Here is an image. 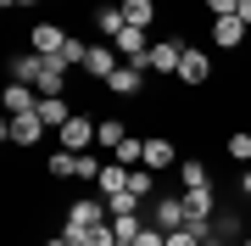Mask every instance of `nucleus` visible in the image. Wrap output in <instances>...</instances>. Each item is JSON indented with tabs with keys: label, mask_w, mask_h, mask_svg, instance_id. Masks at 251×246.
I'll return each mask as SVG.
<instances>
[{
	"label": "nucleus",
	"mask_w": 251,
	"mask_h": 246,
	"mask_svg": "<svg viewBox=\"0 0 251 246\" xmlns=\"http://www.w3.org/2000/svg\"><path fill=\"white\" fill-rule=\"evenodd\" d=\"M145 219H151L156 229H190V201H184V191H156L151 196V207H145Z\"/></svg>",
	"instance_id": "nucleus-1"
},
{
	"label": "nucleus",
	"mask_w": 251,
	"mask_h": 246,
	"mask_svg": "<svg viewBox=\"0 0 251 246\" xmlns=\"http://www.w3.org/2000/svg\"><path fill=\"white\" fill-rule=\"evenodd\" d=\"M184 45H190L184 34H162V39H151L145 73H151V79H173V73H179V56H184Z\"/></svg>",
	"instance_id": "nucleus-2"
},
{
	"label": "nucleus",
	"mask_w": 251,
	"mask_h": 246,
	"mask_svg": "<svg viewBox=\"0 0 251 246\" xmlns=\"http://www.w3.org/2000/svg\"><path fill=\"white\" fill-rule=\"evenodd\" d=\"M45 135H50V129L39 123V112H17V118H6V123H0V140H6V146H17V151L39 146Z\"/></svg>",
	"instance_id": "nucleus-3"
},
{
	"label": "nucleus",
	"mask_w": 251,
	"mask_h": 246,
	"mask_svg": "<svg viewBox=\"0 0 251 246\" xmlns=\"http://www.w3.org/2000/svg\"><path fill=\"white\" fill-rule=\"evenodd\" d=\"M106 219H112L106 196H78L62 207V229H90V224H106Z\"/></svg>",
	"instance_id": "nucleus-4"
},
{
	"label": "nucleus",
	"mask_w": 251,
	"mask_h": 246,
	"mask_svg": "<svg viewBox=\"0 0 251 246\" xmlns=\"http://www.w3.org/2000/svg\"><path fill=\"white\" fill-rule=\"evenodd\" d=\"M117 67H123L117 45H112V39H95V45H90V62H84V79H90V84H106Z\"/></svg>",
	"instance_id": "nucleus-5"
},
{
	"label": "nucleus",
	"mask_w": 251,
	"mask_h": 246,
	"mask_svg": "<svg viewBox=\"0 0 251 246\" xmlns=\"http://www.w3.org/2000/svg\"><path fill=\"white\" fill-rule=\"evenodd\" d=\"M184 84V90H201L206 79H212V56H206L201 45H184V56H179V73H173Z\"/></svg>",
	"instance_id": "nucleus-6"
},
{
	"label": "nucleus",
	"mask_w": 251,
	"mask_h": 246,
	"mask_svg": "<svg viewBox=\"0 0 251 246\" xmlns=\"http://www.w3.org/2000/svg\"><path fill=\"white\" fill-rule=\"evenodd\" d=\"M67 79H73V67L62 62V56H39V73H34L39 95H67Z\"/></svg>",
	"instance_id": "nucleus-7"
},
{
	"label": "nucleus",
	"mask_w": 251,
	"mask_h": 246,
	"mask_svg": "<svg viewBox=\"0 0 251 246\" xmlns=\"http://www.w3.org/2000/svg\"><path fill=\"white\" fill-rule=\"evenodd\" d=\"M56 146H62V151H90L95 146V118H90V112H73V123L56 135Z\"/></svg>",
	"instance_id": "nucleus-8"
},
{
	"label": "nucleus",
	"mask_w": 251,
	"mask_h": 246,
	"mask_svg": "<svg viewBox=\"0 0 251 246\" xmlns=\"http://www.w3.org/2000/svg\"><path fill=\"white\" fill-rule=\"evenodd\" d=\"M100 90H106V95H117V101H134V95L145 90V67H134V62H123V67H117V73H112L106 84H100Z\"/></svg>",
	"instance_id": "nucleus-9"
},
{
	"label": "nucleus",
	"mask_w": 251,
	"mask_h": 246,
	"mask_svg": "<svg viewBox=\"0 0 251 246\" xmlns=\"http://www.w3.org/2000/svg\"><path fill=\"white\" fill-rule=\"evenodd\" d=\"M62 45H67V28H62V23H34V28H28V51L62 56Z\"/></svg>",
	"instance_id": "nucleus-10"
},
{
	"label": "nucleus",
	"mask_w": 251,
	"mask_h": 246,
	"mask_svg": "<svg viewBox=\"0 0 251 246\" xmlns=\"http://www.w3.org/2000/svg\"><path fill=\"white\" fill-rule=\"evenodd\" d=\"M34 112H39V123H45L50 135H62V129L73 123V101H67V95H39Z\"/></svg>",
	"instance_id": "nucleus-11"
},
{
	"label": "nucleus",
	"mask_w": 251,
	"mask_h": 246,
	"mask_svg": "<svg viewBox=\"0 0 251 246\" xmlns=\"http://www.w3.org/2000/svg\"><path fill=\"white\" fill-rule=\"evenodd\" d=\"M145 34H151V28H123V34L112 39L117 56H123V62H134V67H145V56H151V39H145Z\"/></svg>",
	"instance_id": "nucleus-12"
},
{
	"label": "nucleus",
	"mask_w": 251,
	"mask_h": 246,
	"mask_svg": "<svg viewBox=\"0 0 251 246\" xmlns=\"http://www.w3.org/2000/svg\"><path fill=\"white\" fill-rule=\"evenodd\" d=\"M206 34H212V45H218V51H240L251 28H246L240 17H212V28H206Z\"/></svg>",
	"instance_id": "nucleus-13"
},
{
	"label": "nucleus",
	"mask_w": 251,
	"mask_h": 246,
	"mask_svg": "<svg viewBox=\"0 0 251 246\" xmlns=\"http://www.w3.org/2000/svg\"><path fill=\"white\" fill-rule=\"evenodd\" d=\"M0 107H6V118H17V112H34V107H39V90H34V84H23V79H11V84H6V95H0Z\"/></svg>",
	"instance_id": "nucleus-14"
},
{
	"label": "nucleus",
	"mask_w": 251,
	"mask_h": 246,
	"mask_svg": "<svg viewBox=\"0 0 251 246\" xmlns=\"http://www.w3.org/2000/svg\"><path fill=\"white\" fill-rule=\"evenodd\" d=\"M90 23H95V34H100V39H117V34H123V28H128V17H123V6H106V0H95Z\"/></svg>",
	"instance_id": "nucleus-15"
},
{
	"label": "nucleus",
	"mask_w": 251,
	"mask_h": 246,
	"mask_svg": "<svg viewBox=\"0 0 251 246\" xmlns=\"http://www.w3.org/2000/svg\"><path fill=\"white\" fill-rule=\"evenodd\" d=\"M145 168H179V146L168 135H145Z\"/></svg>",
	"instance_id": "nucleus-16"
},
{
	"label": "nucleus",
	"mask_w": 251,
	"mask_h": 246,
	"mask_svg": "<svg viewBox=\"0 0 251 246\" xmlns=\"http://www.w3.org/2000/svg\"><path fill=\"white\" fill-rule=\"evenodd\" d=\"M123 140H128V118H117V112L112 118H95V146L100 151H117Z\"/></svg>",
	"instance_id": "nucleus-17"
},
{
	"label": "nucleus",
	"mask_w": 251,
	"mask_h": 246,
	"mask_svg": "<svg viewBox=\"0 0 251 246\" xmlns=\"http://www.w3.org/2000/svg\"><path fill=\"white\" fill-rule=\"evenodd\" d=\"M62 235H67L73 246H117V229H112V219H106V224H90V229H62Z\"/></svg>",
	"instance_id": "nucleus-18"
},
{
	"label": "nucleus",
	"mask_w": 251,
	"mask_h": 246,
	"mask_svg": "<svg viewBox=\"0 0 251 246\" xmlns=\"http://www.w3.org/2000/svg\"><path fill=\"white\" fill-rule=\"evenodd\" d=\"M45 173H50L56 185H67V179H78V151H62V146H56V151L45 157Z\"/></svg>",
	"instance_id": "nucleus-19"
},
{
	"label": "nucleus",
	"mask_w": 251,
	"mask_h": 246,
	"mask_svg": "<svg viewBox=\"0 0 251 246\" xmlns=\"http://www.w3.org/2000/svg\"><path fill=\"white\" fill-rule=\"evenodd\" d=\"M179 191H196V185H212V168L201 163V157H179Z\"/></svg>",
	"instance_id": "nucleus-20"
},
{
	"label": "nucleus",
	"mask_w": 251,
	"mask_h": 246,
	"mask_svg": "<svg viewBox=\"0 0 251 246\" xmlns=\"http://www.w3.org/2000/svg\"><path fill=\"white\" fill-rule=\"evenodd\" d=\"M123 191H128V168L112 157V163L100 168V179H95V196H123Z\"/></svg>",
	"instance_id": "nucleus-21"
},
{
	"label": "nucleus",
	"mask_w": 251,
	"mask_h": 246,
	"mask_svg": "<svg viewBox=\"0 0 251 246\" xmlns=\"http://www.w3.org/2000/svg\"><path fill=\"white\" fill-rule=\"evenodd\" d=\"M117 6H123L128 28H151L156 23V0H117Z\"/></svg>",
	"instance_id": "nucleus-22"
},
{
	"label": "nucleus",
	"mask_w": 251,
	"mask_h": 246,
	"mask_svg": "<svg viewBox=\"0 0 251 246\" xmlns=\"http://www.w3.org/2000/svg\"><path fill=\"white\" fill-rule=\"evenodd\" d=\"M128 191H134L140 201H151V196H156V168H145V163L128 168Z\"/></svg>",
	"instance_id": "nucleus-23"
},
{
	"label": "nucleus",
	"mask_w": 251,
	"mask_h": 246,
	"mask_svg": "<svg viewBox=\"0 0 251 246\" xmlns=\"http://www.w3.org/2000/svg\"><path fill=\"white\" fill-rule=\"evenodd\" d=\"M112 157H117L123 168H140V163H145V135H128V140H123V146H117Z\"/></svg>",
	"instance_id": "nucleus-24"
},
{
	"label": "nucleus",
	"mask_w": 251,
	"mask_h": 246,
	"mask_svg": "<svg viewBox=\"0 0 251 246\" xmlns=\"http://www.w3.org/2000/svg\"><path fill=\"white\" fill-rule=\"evenodd\" d=\"M224 151H229V163H251V129H234L224 140Z\"/></svg>",
	"instance_id": "nucleus-25"
},
{
	"label": "nucleus",
	"mask_w": 251,
	"mask_h": 246,
	"mask_svg": "<svg viewBox=\"0 0 251 246\" xmlns=\"http://www.w3.org/2000/svg\"><path fill=\"white\" fill-rule=\"evenodd\" d=\"M201 6H206V17H234L240 0H201Z\"/></svg>",
	"instance_id": "nucleus-26"
},
{
	"label": "nucleus",
	"mask_w": 251,
	"mask_h": 246,
	"mask_svg": "<svg viewBox=\"0 0 251 246\" xmlns=\"http://www.w3.org/2000/svg\"><path fill=\"white\" fill-rule=\"evenodd\" d=\"M234 196L251 207V168H240V173H234Z\"/></svg>",
	"instance_id": "nucleus-27"
},
{
	"label": "nucleus",
	"mask_w": 251,
	"mask_h": 246,
	"mask_svg": "<svg viewBox=\"0 0 251 246\" xmlns=\"http://www.w3.org/2000/svg\"><path fill=\"white\" fill-rule=\"evenodd\" d=\"M234 17H240V23L251 28V0H240V11H234Z\"/></svg>",
	"instance_id": "nucleus-28"
},
{
	"label": "nucleus",
	"mask_w": 251,
	"mask_h": 246,
	"mask_svg": "<svg viewBox=\"0 0 251 246\" xmlns=\"http://www.w3.org/2000/svg\"><path fill=\"white\" fill-rule=\"evenodd\" d=\"M0 6H6V11H11V6H39V0H0Z\"/></svg>",
	"instance_id": "nucleus-29"
},
{
	"label": "nucleus",
	"mask_w": 251,
	"mask_h": 246,
	"mask_svg": "<svg viewBox=\"0 0 251 246\" xmlns=\"http://www.w3.org/2000/svg\"><path fill=\"white\" fill-rule=\"evenodd\" d=\"M45 246H73V241H67V235H50V241H45Z\"/></svg>",
	"instance_id": "nucleus-30"
},
{
	"label": "nucleus",
	"mask_w": 251,
	"mask_h": 246,
	"mask_svg": "<svg viewBox=\"0 0 251 246\" xmlns=\"http://www.w3.org/2000/svg\"><path fill=\"white\" fill-rule=\"evenodd\" d=\"M117 246H134V241H117Z\"/></svg>",
	"instance_id": "nucleus-31"
},
{
	"label": "nucleus",
	"mask_w": 251,
	"mask_h": 246,
	"mask_svg": "<svg viewBox=\"0 0 251 246\" xmlns=\"http://www.w3.org/2000/svg\"><path fill=\"white\" fill-rule=\"evenodd\" d=\"M240 246H251V235H246V241H240Z\"/></svg>",
	"instance_id": "nucleus-32"
},
{
	"label": "nucleus",
	"mask_w": 251,
	"mask_h": 246,
	"mask_svg": "<svg viewBox=\"0 0 251 246\" xmlns=\"http://www.w3.org/2000/svg\"><path fill=\"white\" fill-rule=\"evenodd\" d=\"M246 235H251V224H246Z\"/></svg>",
	"instance_id": "nucleus-33"
}]
</instances>
